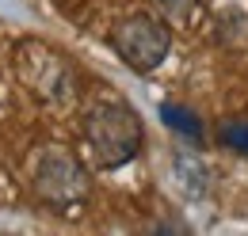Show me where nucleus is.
I'll return each mask as SVG.
<instances>
[{
  "mask_svg": "<svg viewBox=\"0 0 248 236\" xmlns=\"http://www.w3.org/2000/svg\"><path fill=\"white\" fill-rule=\"evenodd\" d=\"M217 137H221V145H229L233 152L248 156V122H225Z\"/></svg>",
  "mask_w": 248,
  "mask_h": 236,
  "instance_id": "nucleus-7",
  "label": "nucleus"
},
{
  "mask_svg": "<svg viewBox=\"0 0 248 236\" xmlns=\"http://www.w3.org/2000/svg\"><path fill=\"white\" fill-rule=\"evenodd\" d=\"M16 69H19L23 84L46 103H69L77 91V73H73L69 58L46 42H19L16 46Z\"/></svg>",
  "mask_w": 248,
  "mask_h": 236,
  "instance_id": "nucleus-4",
  "label": "nucleus"
},
{
  "mask_svg": "<svg viewBox=\"0 0 248 236\" xmlns=\"http://www.w3.org/2000/svg\"><path fill=\"white\" fill-rule=\"evenodd\" d=\"M160 122H164V126H172L176 133H184L187 141H202V122L195 118V111H187V107L164 103V107H160Z\"/></svg>",
  "mask_w": 248,
  "mask_h": 236,
  "instance_id": "nucleus-6",
  "label": "nucleus"
},
{
  "mask_svg": "<svg viewBox=\"0 0 248 236\" xmlns=\"http://www.w3.org/2000/svg\"><path fill=\"white\" fill-rule=\"evenodd\" d=\"M153 4L172 27H195L202 19V4L199 0H153Z\"/></svg>",
  "mask_w": 248,
  "mask_h": 236,
  "instance_id": "nucleus-5",
  "label": "nucleus"
},
{
  "mask_svg": "<svg viewBox=\"0 0 248 236\" xmlns=\"http://www.w3.org/2000/svg\"><path fill=\"white\" fill-rule=\"evenodd\" d=\"M111 50L123 58L126 69L134 73H153L164 65L168 50H172V34L168 23L156 19L149 12H134L111 27Z\"/></svg>",
  "mask_w": 248,
  "mask_h": 236,
  "instance_id": "nucleus-3",
  "label": "nucleus"
},
{
  "mask_svg": "<svg viewBox=\"0 0 248 236\" xmlns=\"http://www.w3.org/2000/svg\"><path fill=\"white\" fill-rule=\"evenodd\" d=\"M80 130H84V141H88L99 168L130 164L141 152V137H145L138 111L130 103H123V99H103V103L88 107Z\"/></svg>",
  "mask_w": 248,
  "mask_h": 236,
  "instance_id": "nucleus-1",
  "label": "nucleus"
},
{
  "mask_svg": "<svg viewBox=\"0 0 248 236\" xmlns=\"http://www.w3.org/2000/svg\"><path fill=\"white\" fill-rule=\"evenodd\" d=\"M34 194L54 209H77L88 202L92 194V179H88V168L62 145H50L38 164H34Z\"/></svg>",
  "mask_w": 248,
  "mask_h": 236,
  "instance_id": "nucleus-2",
  "label": "nucleus"
}]
</instances>
